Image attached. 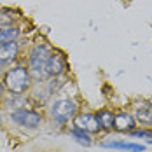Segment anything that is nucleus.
I'll list each match as a JSON object with an SVG mask.
<instances>
[{
    "instance_id": "nucleus-1",
    "label": "nucleus",
    "mask_w": 152,
    "mask_h": 152,
    "mask_svg": "<svg viewBox=\"0 0 152 152\" xmlns=\"http://www.w3.org/2000/svg\"><path fill=\"white\" fill-rule=\"evenodd\" d=\"M51 53H53V47L47 42H37L28 51V70H30L31 79H35L37 82L49 79L47 61H49Z\"/></svg>"
},
{
    "instance_id": "nucleus-2",
    "label": "nucleus",
    "mask_w": 152,
    "mask_h": 152,
    "mask_svg": "<svg viewBox=\"0 0 152 152\" xmlns=\"http://www.w3.org/2000/svg\"><path fill=\"white\" fill-rule=\"evenodd\" d=\"M2 82L5 86V91H9L11 94H25L31 86V75L28 66L26 65H12V66H9L4 72Z\"/></svg>"
},
{
    "instance_id": "nucleus-3",
    "label": "nucleus",
    "mask_w": 152,
    "mask_h": 152,
    "mask_svg": "<svg viewBox=\"0 0 152 152\" xmlns=\"http://www.w3.org/2000/svg\"><path fill=\"white\" fill-rule=\"evenodd\" d=\"M49 114H51L53 121L56 124H66L70 119H74L77 114L75 100H72V98H60V100H56L51 105V108H49Z\"/></svg>"
},
{
    "instance_id": "nucleus-4",
    "label": "nucleus",
    "mask_w": 152,
    "mask_h": 152,
    "mask_svg": "<svg viewBox=\"0 0 152 152\" xmlns=\"http://www.w3.org/2000/svg\"><path fill=\"white\" fill-rule=\"evenodd\" d=\"M11 121L21 126V128H30V129H35L40 126L42 122V115L35 110H30V108H18V110H11L9 114Z\"/></svg>"
},
{
    "instance_id": "nucleus-5",
    "label": "nucleus",
    "mask_w": 152,
    "mask_h": 152,
    "mask_svg": "<svg viewBox=\"0 0 152 152\" xmlns=\"http://www.w3.org/2000/svg\"><path fill=\"white\" fill-rule=\"evenodd\" d=\"M19 53H21V47H19L18 40L0 44V66L16 63L18 58H19Z\"/></svg>"
},
{
    "instance_id": "nucleus-6",
    "label": "nucleus",
    "mask_w": 152,
    "mask_h": 152,
    "mask_svg": "<svg viewBox=\"0 0 152 152\" xmlns=\"http://www.w3.org/2000/svg\"><path fill=\"white\" fill-rule=\"evenodd\" d=\"M74 126L79 128V129H84V131L89 133V135L100 131V124H98V121H96V115L88 114V112L75 114V117H74Z\"/></svg>"
},
{
    "instance_id": "nucleus-7",
    "label": "nucleus",
    "mask_w": 152,
    "mask_h": 152,
    "mask_svg": "<svg viewBox=\"0 0 152 152\" xmlns=\"http://www.w3.org/2000/svg\"><path fill=\"white\" fill-rule=\"evenodd\" d=\"M66 70V58L61 54L60 51H53L49 61H47V72L49 77H61Z\"/></svg>"
},
{
    "instance_id": "nucleus-8",
    "label": "nucleus",
    "mask_w": 152,
    "mask_h": 152,
    "mask_svg": "<svg viewBox=\"0 0 152 152\" xmlns=\"http://www.w3.org/2000/svg\"><path fill=\"white\" fill-rule=\"evenodd\" d=\"M114 129L119 133H131L135 129V119L128 112L114 114Z\"/></svg>"
},
{
    "instance_id": "nucleus-9",
    "label": "nucleus",
    "mask_w": 152,
    "mask_h": 152,
    "mask_svg": "<svg viewBox=\"0 0 152 152\" xmlns=\"http://www.w3.org/2000/svg\"><path fill=\"white\" fill-rule=\"evenodd\" d=\"M135 117L142 124H152V103L151 102H140V103H137Z\"/></svg>"
},
{
    "instance_id": "nucleus-10",
    "label": "nucleus",
    "mask_w": 152,
    "mask_h": 152,
    "mask_svg": "<svg viewBox=\"0 0 152 152\" xmlns=\"http://www.w3.org/2000/svg\"><path fill=\"white\" fill-rule=\"evenodd\" d=\"M21 35V28L18 25H5V26H0V44H5V42H12L18 40Z\"/></svg>"
},
{
    "instance_id": "nucleus-11",
    "label": "nucleus",
    "mask_w": 152,
    "mask_h": 152,
    "mask_svg": "<svg viewBox=\"0 0 152 152\" xmlns=\"http://www.w3.org/2000/svg\"><path fill=\"white\" fill-rule=\"evenodd\" d=\"M105 149H119V151H131V152H143L145 147L140 143H129V142H105Z\"/></svg>"
},
{
    "instance_id": "nucleus-12",
    "label": "nucleus",
    "mask_w": 152,
    "mask_h": 152,
    "mask_svg": "<svg viewBox=\"0 0 152 152\" xmlns=\"http://www.w3.org/2000/svg\"><path fill=\"white\" fill-rule=\"evenodd\" d=\"M96 121L100 124V129H103V131L114 129V112H110V110H100L96 114Z\"/></svg>"
},
{
    "instance_id": "nucleus-13",
    "label": "nucleus",
    "mask_w": 152,
    "mask_h": 152,
    "mask_svg": "<svg viewBox=\"0 0 152 152\" xmlns=\"http://www.w3.org/2000/svg\"><path fill=\"white\" fill-rule=\"evenodd\" d=\"M68 133H70V137L75 138L80 145H86V147H89V145H91V137H89V133H86L84 129H79V128L74 126Z\"/></svg>"
},
{
    "instance_id": "nucleus-14",
    "label": "nucleus",
    "mask_w": 152,
    "mask_h": 152,
    "mask_svg": "<svg viewBox=\"0 0 152 152\" xmlns=\"http://www.w3.org/2000/svg\"><path fill=\"white\" fill-rule=\"evenodd\" d=\"M4 91H5V86H4V82H2V79H0V100H2V96H4Z\"/></svg>"
},
{
    "instance_id": "nucleus-15",
    "label": "nucleus",
    "mask_w": 152,
    "mask_h": 152,
    "mask_svg": "<svg viewBox=\"0 0 152 152\" xmlns=\"http://www.w3.org/2000/svg\"><path fill=\"white\" fill-rule=\"evenodd\" d=\"M0 126H2V114H0Z\"/></svg>"
}]
</instances>
